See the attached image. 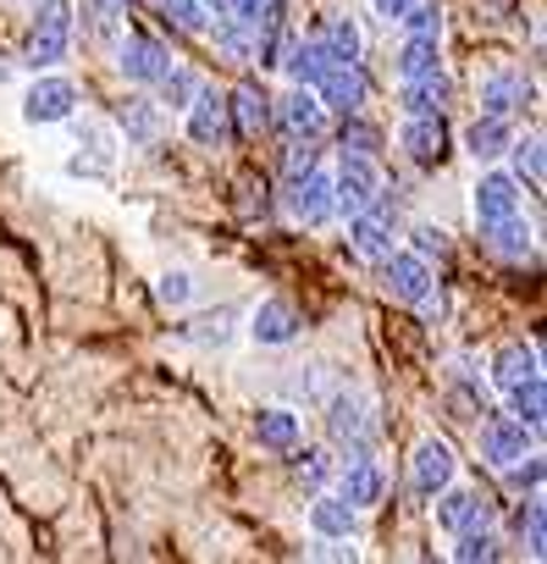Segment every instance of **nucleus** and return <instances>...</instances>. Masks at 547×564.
<instances>
[{
  "label": "nucleus",
  "mask_w": 547,
  "mask_h": 564,
  "mask_svg": "<svg viewBox=\"0 0 547 564\" xmlns=\"http://www.w3.org/2000/svg\"><path fill=\"white\" fill-rule=\"evenodd\" d=\"M327 432H332V443H338L349 459L371 454V443H376L371 399H365L360 388H338V393H327Z\"/></svg>",
  "instance_id": "1"
},
{
  "label": "nucleus",
  "mask_w": 547,
  "mask_h": 564,
  "mask_svg": "<svg viewBox=\"0 0 547 564\" xmlns=\"http://www.w3.org/2000/svg\"><path fill=\"white\" fill-rule=\"evenodd\" d=\"M67 51H73V0H40V12L29 23V62L45 73L67 62Z\"/></svg>",
  "instance_id": "2"
},
{
  "label": "nucleus",
  "mask_w": 547,
  "mask_h": 564,
  "mask_svg": "<svg viewBox=\"0 0 547 564\" xmlns=\"http://www.w3.org/2000/svg\"><path fill=\"white\" fill-rule=\"evenodd\" d=\"M73 111H78V84L62 78V73H51V67H45V78H34V84L23 89V122H29V128L73 122Z\"/></svg>",
  "instance_id": "3"
},
{
  "label": "nucleus",
  "mask_w": 547,
  "mask_h": 564,
  "mask_svg": "<svg viewBox=\"0 0 547 564\" xmlns=\"http://www.w3.org/2000/svg\"><path fill=\"white\" fill-rule=\"evenodd\" d=\"M349 249L365 254V260H382V254L398 249V216L387 210V188H382L365 210L349 216Z\"/></svg>",
  "instance_id": "4"
},
{
  "label": "nucleus",
  "mask_w": 547,
  "mask_h": 564,
  "mask_svg": "<svg viewBox=\"0 0 547 564\" xmlns=\"http://www.w3.org/2000/svg\"><path fill=\"white\" fill-rule=\"evenodd\" d=\"M376 265H382V289H387L393 300H404V305H420V300L437 294L431 260H420L415 249H393V254H382Z\"/></svg>",
  "instance_id": "5"
},
{
  "label": "nucleus",
  "mask_w": 547,
  "mask_h": 564,
  "mask_svg": "<svg viewBox=\"0 0 547 564\" xmlns=\"http://www.w3.org/2000/svg\"><path fill=\"white\" fill-rule=\"evenodd\" d=\"M283 205H288V216H294V221H305V227H327V221L338 216V205H332V172L310 166V172L288 177Z\"/></svg>",
  "instance_id": "6"
},
{
  "label": "nucleus",
  "mask_w": 547,
  "mask_h": 564,
  "mask_svg": "<svg viewBox=\"0 0 547 564\" xmlns=\"http://www.w3.org/2000/svg\"><path fill=\"white\" fill-rule=\"evenodd\" d=\"M376 194H382V172H376V161H371V155H343L338 172H332V205H338V216L365 210Z\"/></svg>",
  "instance_id": "7"
},
{
  "label": "nucleus",
  "mask_w": 547,
  "mask_h": 564,
  "mask_svg": "<svg viewBox=\"0 0 547 564\" xmlns=\"http://www.w3.org/2000/svg\"><path fill=\"white\" fill-rule=\"evenodd\" d=\"M172 67V51L155 34H122L117 40V73L139 89H155V78Z\"/></svg>",
  "instance_id": "8"
},
{
  "label": "nucleus",
  "mask_w": 547,
  "mask_h": 564,
  "mask_svg": "<svg viewBox=\"0 0 547 564\" xmlns=\"http://www.w3.org/2000/svg\"><path fill=\"white\" fill-rule=\"evenodd\" d=\"M188 111V139L199 144V150H221L238 128H232V111H227V95H216V89H194V100L183 106Z\"/></svg>",
  "instance_id": "9"
},
{
  "label": "nucleus",
  "mask_w": 547,
  "mask_h": 564,
  "mask_svg": "<svg viewBox=\"0 0 547 564\" xmlns=\"http://www.w3.org/2000/svg\"><path fill=\"white\" fill-rule=\"evenodd\" d=\"M431 514H437V531H448V536L475 531V525H492V503H486L475 487H453V481L437 492Z\"/></svg>",
  "instance_id": "10"
},
{
  "label": "nucleus",
  "mask_w": 547,
  "mask_h": 564,
  "mask_svg": "<svg viewBox=\"0 0 547 564\" xmlns=\"http://www.w3.org/2000/svg\"><path fill=\"white\" fill-rule=\"evenodd\" d=\"M453 470H459V459H453V448L442 437H420L415 443V454H409V487L420 498H437L453 481Z\"/></svg>",
  "instance_id": "11"
},
{
  "label": "nucleus",
  "mask_w": 547,
  "mask_h": 564,
  "mask_svg": "<svg viewBox=\"0 0 547 564\" xmlns=\"http://www.w3.org/2000/svg\"><path fill=\"white\" fill-rule=\"evenodd\" d=\"M332 476H338V498H343V503H354L360 514H365V509H376V503L387 498V470H382L371 454H360V459H343Z\"/></svg>",
  "instance_id": "12"
},
{
  "label": "nucleus",
  "mask_w": 547,
  "mask_h": 564,
  "mask_svg": "<svg viewBox=\"0 0 547 564\" xmlns=\"http://www.w3.org/2000/svg\"><path fill=\"white\" fill-rule=\"evenodd\" d=\"M305 333V316L294 311V300H260L254 311H249V338L260 344V349H283V344H294Z\"/></svg>",
  "instance_id": "13"
},
{
  "label": "nucleus",
  "mask_w": 547,
  "mask_h": 564,
  "mask_svg": "<svg viewBox=\"0 0 547 564\" xmlns=\"http://www.w3.org/2000/svg\"><path fill=\"white\" fill-rule=\"evenodd\" d=\"M448 122L442 117H409L404 122V133H398V150L420 166V172H431V166H442L448 161Z\"/></svg>",
  "instance_id": "14"
},
{
  "label": "nucleus",
  "mask_w": 547,
  "mask_h": 564,
  "mask_svg": "<svg viewBox=\"0 0 547 564\" xmlns=\"http://www.w3.org/2000/svg\"><path fill=\"white\" fill-rule=\"evenodd\" d=\"M271 122L288 139H316L327 128V106L316 100V89H294L288 100H271Z\"/></svg>",
  "instance_id": "15"
},
{
  "label": "nucleus",
  "mask_w": 547,
  "mask_h": 564,
  "mask_svg": "<svg viewBox=\"0 0 547 564\" xmlns=\"http://www.w3.org/2000/svg\"><path fill=\"white\" fill-rule=\"evenodd\" d=\"M365 67L360 62H343V67H332L321 84H316V100L327 106V111H338V117H349V111H365Z\"/></svg>",
  "instance_id": "16"
},
{
  "label": "nucleus",
  "mask_w": 547,
  "mask_h": 564,
  "mask_svg": "<svg viewBox=\"0 0 547 564\" xmlns=\"http://www.w3.org/2000/svg\"><path fill=\"white\" fill-rule=\"evenodd\" d=\"M470 210H475V227H492V221L514 216V210H519V183H514V172H486V177L475 183Z\"/></svg>",
  "instance_id": "17"
},
{
  "label": "nucleus",
  "mask_w": 547,
  "mask_h": 564,
  "mask_svg": "<svg viewBox=\"0 0 547 564\" xmlns=\"http://www.w3.org/2000/svg\"><path fill=\"white\" fill-rule=\"evenodd\" d=\"M332 67H338V62H332V51H327V40H321V34H310V40H299V34H294V45H288V56H283V73H288L299 89H316Z\"/></svg>",
  "instance_id": "18"
},
{
  "label": "nucleus",
  "mask_w": 547,
  "mask_h": 564,
  "mask_svg": "<svg viewBox=\"0 0 547 564\" xmlns=\"http://www.w3.org/2000/svg\"><path fill=\"white\" fill-rule=\"evenodd\" d=\"M530 437H536V432H525L514 415H492V421L481 426V459H486L492 470H503L508 459H519V454L530 448Z\"/></svg>",
  "instance_id": "19"
},
{
  "label": "nucleus",
  "mask_w": 547,
  "mask_h": 564,
  "mask_svg": "<svg viewBox=\"0 0 547 564\" xmlns=\"http://www.w3.org/2000/svg\"><path fill=\"white\" fill-rule=\"evenodd\" d=\"M525 100H530L525 73L497 67V73H486V78H481V111H492V117H519V111H525Z\"/></svg>",
  "instance_id": "20"
},
{
  "label": "nucleus",
  "mask_w": 547,
  "mask_h": 564,
  "mask_svg": "<svg viewBox=\"0 0 547 564\" xmlns=\"http://www.w3.org/2000/svg\"><path fill=\"white\" fill-rule=\"evenodd\" d=\"M299 432H305V421H299L294 404H265V410L254 415V443H260L265 454H288V448L299 443Z\"/></svg>",
  "instance_id": "21"
},
{
  "label": "nucleus",
  "mask_w": 547,
  "mask_h": 564,
  "mask_svg": "<svg viewBox=\"0 0 547 564\" xmlns=\"http://www.w3.org/2000/svg\"><path fill=\"white\" fill-rule=\"evenodd\" d=\"M161 106L155 100H144V95H128L122 100V111H117V128H122V139H128V150H150L155 139H161Z\"/></svg>",
  "instance_id": "22"
},
{
  "label": "nucleus",
  "mask_w": 547,
  "mask_h": 564,
  "mask_svg": "<svg viewBox=\"0 0 547 564\" xmlns=\"http://www.w3.org/2000/svg\"><path fill=\"white\" fill-rule=\"evenodd\" d=\"M508 139H514V117H492V111H481V117L464 128V155H475V161H497V155L508 150Z\"/></svg>",
  "instance_id": "23"
},
{
  "label": "nucleus",
  "mask_w": 547,
  "mask_h": 564,
  "mask_svg": "<svg viewBox=\"0 0 547 564\" xmlns=\"http://www.w3.org/2000/svg\"><path fill=\"white\" fill-rule=\"evenodd\" d=\"M448 95H453V84L442 73H431V78H409L398 89V106H404V117H442L448 111Z\"/></svg>",
  "instance_id": "24"
},
{
  "label": "nucleus",
  "mask_w": 547,
  "mask_h": 564,
  "mask_svg": "<svg viewBox=\"0 0 547 564\" xmlns=\"http://www.w3.org/2000/svg\"><path fill=\"white\" fill-rule=\"evenodd\" d=\"M227 111H232V128L238 133H265L271 128V95L260 84H249V78L227 95Z\"/></svg>",
  "instance_id": "25"
},
{
  "label": "nucleus",
  "mask_w": 547,
  "mask_h": 564,
  "mask_svg": "<svg viewBox=\"0 0 547 564\" xmlns=\"http://www.w3.org/2000/svg\"><path fill=\"white\" fill-rule=\"evenodd\" d=\"M536 371H541L536 344H503V349L486 360V377H492L497 388H514V382H525V377H536Z\"/></svg>",
  "instance_id": "26"
},
{
  "label": "nucleus",
  "mask_w": 547,
  "mask_h": 564,
  "mask_svg": "<svg viewBox=\"0 0 547 564\" xmlns=\"http://www.w3.org/2000/svg\"><path fill=\"white\" fill-rule=\"evenodd\" d=\"M310 531H316V536H354V531H360V509L343 503L338 492H316V503H310Z\"/></svg>",
  "instance_id": "27"
},
{
  "label": "nucleus",
  "mask_w": 547,
  "mask_h": 564,
  "mask_svg": "<svg viewBox=\"0 0 547 564\" xmlns=\"http://www.w3.org/2000/svg\"><path fill=\"white\" fill-rule=\"evenodd\" d=\"M205 34H210V45H216L221 62H232V67H249V62H254V29H249V23H238V18H216Z\"/></svg>",
  "instance_id": "28"
},
{
  "label": "nucleus",
  "mask_w": 547,
  "mask_h": 564,
  "mask_svg": "<svg viewBox=\"0 0 547 564\" xmlns=\"http://www.w3.org/2000/svg\"><path fill=\"white\" fill-rule=\"evenodd\" d=\"M481 238H486V249L497 254V260H530V227H525V216L514 210V216H503V221H492V227H481Z\"/></svg>",
  "instance_id": "29"
},
{
  "label": "nucleus",
  "mask_w": 547,
  "mask_h": 564,
  "mask_svg": "<svg viewBox=\"0 0 547 564\" xmlns=\"http://www.w3.org/2000/svg\"><path fill=\"white\" fill-rule=\"evenodd\" d=\"M503 393H508L514 421H519L525 432H541V421H547V388H541V371L525 377V382H514V388H503Z\"/></svg>",
  "instance_id": "30"
},
{
  "label": "nucleus",
  "mask_w": 547,
  "mask_h": 564,
  "mask_svg": "<svg viewBox=\"0 0 547 564\" xmlns=\"http://www.w3.org/2000/svg\"><path fill=\"white\" fill-rule=\"evenodd\" d=\"M431 73H442V40H404V51H398V84L431 78Z\"/></svg>",
  "instance_id": "31"
},
{
  "label": "nucleus",
  "mask_w": 547,
  "mask_h": 564,
  "mask_svg": "<svg viewBox=\"0 0 547 564\" xmlns=\"http://www.w3.org/2000/svg\"><path fill=\"white\" fill-rule=\"evenodd\" d=\"M338 144H343V155H371V161H376L387 139H382V128H376V122H365L360 111H349V117H343V128H338Z\"/></svg>",
  "instance_id": "32"
},
{
  "label": "nucleus",
  "mask_w": 547,
  "mask_h": 564,
  "mask_svg": "<svg viewBox=\"0 0 547 564\" xmlns=\"http://www.w3.org/2000/svg\"><path fill=\"white\" fill-rule=\"evenodd\" d=\"M288 454H294V481L310 487V492H321V487L332 481V470H338V459H332L327 448H299V443H294Z\"/></svg>",
  "instance_id": "33"
},
{
  "label": "nucleus",
  "mask_w": 547,
  "mask_h": 564,
  "mask_svg": "<svg viewBox=\"0 0 547 564\" xmlns=\"http://www.w3.org/2000/svg\"><path fill=\"white\" fill-rule=\"evenodd\" d=\"M448 553H453L459 564H492V558H503V542H497L492 525H475V531H459Z\"/></svg>",
  "instance_id": "34"
},
{
  "label": "nucleus",
  "mask_w": 547,
  "mask_h": 564,
  "mask_svg": "<svg viewBox=\"0 0 547 564\" xmlns=\"http://www.w3.org/2000/svg\"><path fill=\"white\" fill-rule=\"evenodd\" d=\"M393 23L404 29V40H442V7L437 0H409Z\"/></svg>",
  "instance_id": "35"
},
{
  "label": "nucleus",
  "mask_w": 547,
  "mask_h": 564,
  "mask_svg": "<svg viewBox=\"0 0 547 564\" xmlns=\"http://www.w3.org/2000/svg\"><path fill=\"white\" fill-rule=\"evenodd\" d=\"M128 7H133V0H84V18H89V34H95L100 45L122 40V18H128Z\"/></svg>",
  "instance_id": "36"
},
{
  "label": "nucleus",
  "mask_w": 547,
  "mask_h": 564,
  "mask_svg": "<svg viewBox=\"0 0 547 564\" xmlns=\"http://www.w3.org/2000/svg\"><path fill=\"white\" fill-rule=\"evenodd\" d=\"M514 536H519V547H525L530 558H541V553H547V531H541V492H525V503H519V514H514Z\"/></svg>",
  "instance_id": "37"
},
{
  "label": "nucleus",
  "mask_w": 547,
  "mask_h": 564,
  "mask_svg": "<svg viewBox=\"0 0 547 564\" xmlns=\"http://www.w3.org/2000/svg\"><path fill=\"white\" fill-rule=\"evenodd\" d=\"M503 155L514 161V183H530V188H541V133L508 139V150H503Z\"/></svg>",
  "instance_id": "38"
},
{
  "label": "nucleus",
  "mask_w": 547,
  "mask_h": 564,
  "mask_svg": "<svg viewBox=\"0 0 547 564\" xmlns=\"http://www.w3.org/2000/svg\"><path fill=\"white\" fill-rule=\"evenodd\" d=\"M194 89H199V78H194V73L183 67V62H172V67H166V73L155 78V95H161L155 106H172V111H183V106L194 100Z\"/></svg>",
  "instance_id": "39"
},
{
  "label": "nucleus",
  "mask_w": 547,
  "mask_h": 564,
  "mask_svg": "<svg viewBox=\"0 0 547 564\" xmlns=\"http://www.w3.org/2000/svg\"><path fill=\"white\" fill-rule=\"evenodd\" d=\"M321 40H327V51H332V62H338V67H343V62H360V51H365V40H360L354 18H332V23L321 29Z\"/></svg>",
  "instance_id": "40"
},
{
  "label": "nucleus",
  "mask_w": 547,
  "mask_h": 564,
  "mask_svg": "<svg viewBox=\"0 0 547 564\" xmlns=\"http://www.w3.org/2000/svg\"><path fill=\"white\" fill-rule=\"evenodd\" d=\"M288 45H294V23H277V29H260V34H254V62H249V67H283Z\"/></svg>",
  "instance_id": "41"
},
{
  "label": "nucleus",
  "mask_w": 547,
  "mask_h": 564,
  "mask_svg": "<svg viewBox=\"0 0 547 564\" xmlns=\"http://www.w3.org/2000/svg\"><path fill=\"white\" fill-rule=\"evenodd\" d=\"M155 7H161L183 34H205V29H210V18H216V12H210V0H155Z\"/></svg>",
  "instance_id": "42"
},
{
  "label": "nucleus",
  "mask_w": 547,
  "mask_h": 564,
  "mask_svg": "<svg viewBox=\"0 0 547 564\" xmlns=\"http://www.w3.org/2000/svg\"><path fill=\"white\" fill-rule=\"evenodd\" d=\"M155 300H161L166 311H183V305H194V271H166V276L155 282Z\"/></svg>",
  "instance_id": "43"
},
{
  "label": "nucleus",
  "mask_w": 547,
  "mask_h": 564,
  "mask_svg": "<svg viewBox=\"0 0 547 564\" xmlns=\"http://www.w3.org/2000/svg\"><path fill=\"white\" fill-rule=\"evenodd\" d=\"M232 322H238L232 311H216V316H199L183 338H194V344H216V349H221V344L232 338Z\"/></svg>",
  "instance_id": "44"
},
{
  "label": "nucleus",
  "mask_w": 547,
  "mask_h": 564,
  "mask_svg": "<svg viewBox=\"0 0 547 564\" xmlns=\"http://www.w3.org/2000/svg\"><path fill=\"white\" fill-rule=\"evenodd\" d=\"M503 476H508V487H514V492H541V459H536L530 448H525L519 459H508V465H503Z\"/></svg>",
  "instance_id": "45"
},
{
  "label": "nucleus",
  "mask_w": 547,
  "mask_h": 564,
  "mask_svg": "<svg viewBox=\"0 0 547 564\" xmlns=\"http://www.w3.org/2000/svg\"><path fill=\"white\" fill-rule=\"evenodd\" d=\"M78 144H89L84 155H95L100 166H111V155H117V139H111L100 122H78Z\"/></svg>",
  "instance_id": "46"
},
{
  "label": "nucleus",
  "mask_w": 547,
  "mask_h": 564,
  "mask_svg": "<svg viewBox=\"0 0 547 564\" xmlns=\"http://www.w3.org/2000/svg\"><path fill=\"white\" fill-rule=\"evenodd\" d=\"M310 166H321L316 139H294V144H288V155H283V177H299V172H310Z\"/></svg>",
  "instance_id": "47"
},
{
  "label": "nucleus",
  "mask_w": 547,
  "mask_h": 564,
  "mask_svg": "<svg viewBox=\"0 0 547 564\" xmlns=\"http://www.w3.org/2000/svg\"><path fill=\"white\" fill-rule=\"evenodd\" d=\"M305 553H310V558H338V564H354V558H360L354 536H316Z\"/></svg>",
  "instance_id": "48"
},
{
  "label": "nucleus",
  "mask_w": 547,
  "mask_h": 564,
  "mask_svg": "<svg viewBox=\"0 0 547 564\" xmlns=\"http://www.w3.org/2000/svg\"><path fill=\"white\" fill-rule=\"evenodd\" d=\"M415 254H420V260H431V254L442 260V254H448V232L431 227V221H420V227H415Z\"/></svg>",
  "instance_id": "49"
},
{
  "label": "nucleus",
  "mask_w": 547,
  "mask_h": 564,
  "mask_svg": "<svg viewBox=\"0 0 547 564\" xmlns=\"http://www.w3.org/2000/svg\"><path fill=\"white\" fill-rule=\"evenodd\" d=\"M371 7H376V18H387V23H393V18L409 7V0H371Z\"/></svg>",
  "instance_id": "50"
},
{
  "label": "nucleus",
  "mask_w": 547,
  "mask_h": 564,
  "mask_svg": "<svg viewBox=\"0 0 547 564\" xmlns=\"http://www.w3.org/2000/svg\"><path fill=\"white\" fill-rule=\"evenodd\" d=\"M238 7H243V0H210V12H216V18H232Z\"/></svg>",
  "instance_id": "51"
},
{
  "label": "nucleus",
  "mask_w": 547,
  "mask_h": 564,
  "mask_svg": "<svg viewBox=\"0 0 547 564\" xmlns=\"http://www.w3.org/2000/svg\"><path fill=\"white\" fill-rule=\"evenodd\" d=\"M486 7H508V0H486Z\"/></svg>",
  "instance_id": "52"
}]
</instances>
